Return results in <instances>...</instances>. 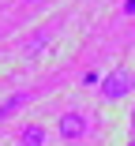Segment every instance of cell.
Listing matches in <instances>:
<instances>
[{
    "mask_svg": "<svg viewBox=\"0 0 135 146\" xmlns=\"http://www.w3.org/2000/svg\"><path fill=\"white\" fill-rule=\"evenodd\" d=\"M19 142H23V146H41V142H45V127L30 124V127L23 131V139H19Z\"/></svg>",
    "mask_w": 135,
    "mask_h": 146,
    "instance_id": "cell-4",
    "label": "cell"
},
{
    "mask_svg": "<svg viewBox=\"0 0 135 146\" xmlns=\"http://www.w3.org/2000/svg\"><path fill=\"white\" fill-rule=\"evenodd\" d=\"M57 131L64 135V139H83L86 135V120L79 112H64L60 120H57Z\"/></svg>",
    "mask_w": 135,
    "mask_h": 146,
    "instance_id": "cell-2",
    "label": "cell"
},
{
    "mask_svg": "<svg viewBox=\"0 0 135 146\" xmlns=\"http://www.w3.org/2000/svg\"><path fill=\"white\" fill-rule=\"evenodd\" d=\"M131 86H135V75L124 71V68H116V71H109V75L101 79V98L105 101H120V98L131 94Z\"/></svg>",
    "mask_w": 135,
    "mask_h": 146,
    "instance_id": "cell-1",
    "label": "cell"
},
{
    "mask_svg": "<svg viewBox=\"0 0 135 146\" xmlns=\"http://www.w3.org/2000/svg\"><path fill=\"white\" fill-rule=\"evenodd\" d=\"M124 11H128V15H135V0H128V4H124Z\"/></svg>",
    "mask_w": 135,
    "mask_h": 146,
    "instance_id": "cell-5",
    "label": "cell"
},
{
    "mask_svg": "<svg viewBox=\"0 0 135 146\" xmlns=\"http://www.w3.org/2000/svg\"><path fill=\"white\" fill-rule=\"evenodd\" d=\"M23 105H26V94H11L4 105H0V120H8V116H11V112H19Z\"/></svg>",
    "mask_w": 135,
    "mask_h": 146,
    "instance_id": "cell-3",
    "label": "cell"
}]
</instances>
